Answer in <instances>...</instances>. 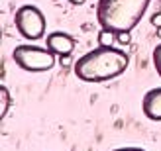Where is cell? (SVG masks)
<instances>
[{"instance_id":"1","label":"cell","mask_w":161,"mask_h":151,"mask_svg":"<svg viewBox=\"0 0 161 151\" xmlns=\"http://www.w3.org/2000/svg\"><path fill=\"white\" fill-rule=\"evenodd\" d=\"M130 57L120 47L98 45L96 49L85 53L75 63V75L83 83H106L112 81L128 69Z\"/></svg>"},{"instance_id":"2","label":"cell","mask_w":161,"mask_h":151,"mask_svg":"<svg viewBox=\"0 0 161 151\" xmlns=\"http://www.w3.org/2000/svg\"><path fill=\"white\" fill-rule=\"evenodd\" d=\"M151 0H98L96 20L100 28L112 31H132L143 18Z\"/></svg>"},{"instance_id":"3","label":"cell","mask_w":161,"mask_h":151,"mask_svg":"<svg viewBox=\"0 0 161 151\" xmlns=\"http://www.w3.org/2000/svg\"><path fill=\"white\" fill-rule=\"evenodd\" d=\"M12 59L14 63L24 71H30V73H43V71H49L55 67V59L57 55L51 53L49 49H43V47L37 45H16L12 51Z\"/></svg>"},{"instance_id":"4","label":"cell","mask_w":161,"mask_h":151,"mask_svg":"<svg viewBox=\"0 0 161 151\" xmlns=\"http://www.w3.org/2000/svg\"><path fill=\"white\" fill-rule=\"evenodd\" d=\"M14 24L18 34L24 35L26 39H42L45 34V16L34 4H24L20 6L14 14Z\"/></svg>"},{"instance_id":"5","label":"cell","mask_w":161,"mask_h":151,"mask_svg":"<svg viewBox=\"0 0 161 151\" xmlns=\"http://www.w3.org/2000/svg\"><path fill=\"white\" fill-rule=\"evenodd\" d=\"M45 45H47V49L51 53H55L61 59V57H69V55L73 53L77 41L73 39V35L65 34V31H53V34L47 35Z\"/></svg>"},{"instance_id":"6","label":"cell","mask_w":161,"mask_h":151,"mask_svg":"<svg viewBox=\"0 0 161 151\" xmlns=\"http://www.w3.org/2000/svg\"><path fill=\"white\" fill-rule=\"evenodd\" d=\"M142 110L146 118L153 122H161V86L146 92V96L142 100Z\"/></svg>"},{"instance_id":"7","label":"cell","mask_w":161,"mask_h":151,"mask_svg":"<svg viewBox=\"0 0 161 151\" xmlns=\"http://www.w3.org/2000/svg\"><path fill=\"white\" fill-rule=\"evenodd\" d=\"M116 39V31L106 30V28H100V34H98V45H112Z\"/></svg>"},{"instance_id":"8","label":"cell","mask_w":161,"mask_h":151,"mask_svg":"<svg viewBox=\"0 0 161 151\" xmlns=\"http://www.w3.org/2000/svg\"><path fill=\"white\" fill-rule=\"evenodd\" d=\"M151 59H153V67L157 71V75L161 77V43L153 49V55H151Z\"/></svg>"},{"instance_id":"9","label":"cell","mask_w":161,"mask_h":151,"mask_svg":"<svg viewBox=\"0 0 161 151\" xmlns=\"http://www.w3.org/2000/svg\"><path fill=\"white\" fill-rule=\"evenodd\" d=\"M116 41H118V43H122V45H128V43L132 41L130 31H118V34H116Z\"/></svg>"},{"instance_id":"10","label":"cell","mask_w":161,"mask_h":151,"mask_svg":"<svg viewBox=\"0 0 161 151\" xmlns=\"http://www.w3.org/2000/svg\"><path fill=\"white\" fill-rule=\"evenodd\" d=\"M0 92H2V110H0V116H6V110H8V90L2 86Z\"/></svg>"},{"instance_id":"11","label":"cell","mask_w":161,"mask_h":151,"mask_svg":"<svg viewBox=\"0 0 161 151\" xmlns=\"http://www.w3.org/2000/svg\"><path fill=\"white\" fill-rule=\"evenodd\" d=\"M151 26L161 28V12H155L153 16H151Z\"/></svg>"},{"instance_id":"12","label":"cell","mask_w":161,"mask_h":151,"mask_svg":"<svg viewBox=\"0 0 161 151\" xmlns=\"http://www.w3.org/2000/svg\"><path fill=\"white\" fill-rule=\"evenodd\" d=\"M112 151H146L142 147H118V149H112Z\"/></svg>"},{"instance_id":"13","label":"cell","mask_w":161,"mask_h":151,"mask_svg":"<svg viewBox=\"0 0 161 151\" xmlns=\"http://www.w3.org/2000/svg\"><path fill=\"white\" fill-rule=\"evenodd\" d=\"M69 2H71V4H75V6H80V4H85L86 0H69Z\"/></svg>"},{"instance_id":"14","label":"cell","mask_w":161,"mask_h":151,"mask_svg":"<svg viewBox=\"0 0 161 151\" xmlns=\"http://www.w3.org/2000/svg\"><path fill=\"white\" fill-rule=\"evenodd\" d=\"M157 37H161V28H157Z\"/></svg>"}]
</instances>
